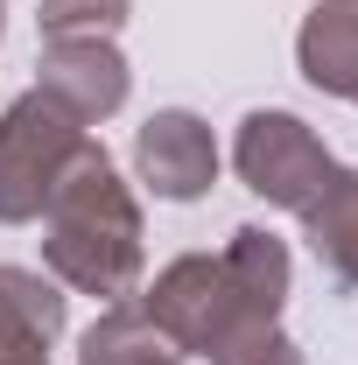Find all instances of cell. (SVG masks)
Instances as JSON below:
<instances>
[{"instance_id": "13", "label": "cell", "mask_w": 358, "mask_h": 365, "mask_svg": "<svg viewBox=\"0 0 358 365\" xmlns=\"http://www.w3.org/2000/svg\"><path fill=\"white\" fill-rule=\"evenodd\" d=\"M232 365H310V359L295 351V337H281V330H267L260 344H246V351H239Z\"/></svg>"}, {"instance_id": "11", "label": "cell", "mask_w": 358, "mask_h": 365, "mask_svg": "<svg viewBox=\"0 0 358 365\" xmlns=\"http://www.w3.org/2000/svg\"><path fill=\"white\" fill-rule=\"evenodd\" d=\"M218 260H225V274L239 281V295H246L260 317L281 323V309H288V281H295L288 246H281L274 232H260V225H239V232L218 246Z\"/></svg>"}, {"instance_id": "7", "label": "cell", "mask_w": 358, "mask_h": 365, "mask_svg": "<svg viewBox=\"0 0 358 365\" xmlns=\"http://www.w3.org/2000/svg\"><path fill=\"white\" fill-rule=\"evenodd\" d=\"M63 337V295L36 267H0V365H49Z\"/></svg>"}, {"instance_id": "2", "label": "cell", "mask_w": 358, "mask_h": 365, "mask_svg": "<svg viewBox=\"0 0 358 365\" xmlns=\"http://www.w3.org/2000/svg\"><path fill=\"white\" fill-rule=\"evenodd\" d=\"M140 309L183 344V359H211V365H232L246 344H260L267 330H281L274 317H260L239 295V281L225 274L218 253H183V260H169V267L155 274V288L140 295Z\"/></svg>"}, {"instance_id": "6", "label": "cell", "mask_w": 358, "mask_h": 365, "mask_svg": "<svg viewBox=\"0 0 358 365\" xmlns=\"http://www.w3.org/2000/svg\"><path fill=\"white\" fill-rule=\"evenodd\" d=\"M127 85H134V71H127V56L113 49V36H78V43H43L36 56V91H49L63 113H78V120H113L120 106H127Z\"/></svg>"}, {"instance_id": "9", "label": "cell", "mask_w": 358, "mask_h": 365, "mask_svg": "<svg viewBox=\"0 0 358 365\" xmlns=\"http://www.w3.org/2000/svg\"><path fill=\"white\" fill-rule=\"evenodd\" d=\"M78 365H183V344L140 302H106L98 323L78 337Z\"/></svg>"}, {"instance_id": "1", "label": "cell", "mask_w": 358, "mask_h": 365, "mask_svg": "<svg viewBox=\"0 0 358 365\" xmlns=\"http://www.w3.org/2000/svg\"><path fill=\"white\" fill-rule=\"evenodd\" d=\"M43 260L63 288L98 295V302H127L140 288V197L120 182L113 155L98 140H78V155L63 162V176L43 204Z\"/></svg>"}, {"instance_id": "3", "label": "cell", "mask_w": 358, "mask_h": 365, "mask_svg": "<svg viewBox=\"0 0 358 365\" xmlns=\"http://www.w3.org/2000/svg\"><path fill=\"white\" fill-rule=\"evenodd\" d=\"M78 140H85V120L63 113L49 91H21L0 113V225L43 218V204L63 176V162L78 155Z\"/></svg>"}, {"instance_id": "12", "label": "cell", "mask_w": 358, "mask_h": 365, "mask_svg": "<svg viewBox=\"0 0 358 365\" xmlns=\"http://www.w3.org/2000/svg\"><path fill=\"white\" fill-rule=\"evenodd\" d=\"M134 14V0H43L36 29L43 43H78V36H120Z\"/></svg>"}, {"instance_id": "10", "label": "cell", "mask_w": 358, "mask_h": 365, "mask_svg": "<svg viewBox=\"0 0 358 365\" xmlns=\"http://www.w3.org/2000/svg\"><path fill=\"white\" fill-rule=\"evenodd\" d=\"M302 239L344 288H358V169H330V182L295 211Z\"/></svg>"}, {"instance_id": "4", "label": "cell", "mask_w": 358, "mask_h": 365, "mask_svg": "<svg viewBox=\"0 0 358 365\" xmlns=\"http://www.w3.org/2000/svg\"><path fill=\"white\" fill-rule=\"evenodd\" d=\"M232 169L239 182L274 204V211H302L316 190L330 182V148L316 134L302 113H281V106H260V113H246L239 120V140H232Z\"/></svg>"}, {"instance_id": "8", "label": "cell", "mask_w": 358, "mask_h": 365, "mask_svg": "<svg viewBox=\"0 0 358 365\" xmlns=\"http://www.w3.org/2000/svg\"><path fill=\"white\" fill-rule=\"evenodd\" d=\"M295 63L316 91L358 106V0H316L295 29Z\"/></svg>"}, {"instance_id": "14", "label": "cell", "mask_w": 358, "mask_h": 365, "mask_svg": "<svg viewBox=\"0 0 358 365\" xmlns=\"http://www.w3.org/2000/svg\"><path fill=\"white\" fill-rule=\"evenodd\" d=\"M0 21H7V14H0Z\"/></svg>"}, {"instance_id": "5", "label": "cell", "mask_w": 358, "mask_h": 365, "mask_svg": "<svg viewBox=\"0 0 358 365\" xmlns=\"http://www.w3.org/2000/svg\"><path fill=\"white\" fill-rule=\"evenodd\" d=\"M134 169L155 197L197 204L218 182V140H211V127L190 106H162V113H148V127L134 134Z\"/></svg>"}]
</instances>
